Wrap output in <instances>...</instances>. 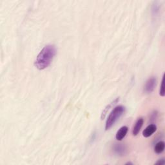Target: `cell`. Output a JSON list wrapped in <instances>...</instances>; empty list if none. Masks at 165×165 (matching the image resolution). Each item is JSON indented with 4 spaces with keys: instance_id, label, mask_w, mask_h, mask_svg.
Masks as SVG:
<instances>
[{
    "instance_id": "1",
    "label": "cell",
    "mask_w": 165,
    "mask_h": 165,
    "mask_svg": "<svg viewBox=\"0 0 165 165\" xmlns=\"http://www.w3.org/2000/svg\"><path fill=\"white\" fill-rule=\"evenodd\" d=\"M56 54V48L54 45H48L45 46L37 56L35 66L39 70H44L52 63Z\"/></svg>"
},
{
    "instance_id": "9",
    "label": "cell",
    "mask_w": 165,
    "mask_h": 165,
    "mask_svg": "<svg viewBox=\"0 0 165 165\" xmlns=\"http://www.w3.org/2000/svg\"><path fill=\"white\" fill-rule=\"evenodd\" d=\"M164 78H162V81H161V88L159 90V95L162 97L164 96Z\"/></svg>"
},
{
    "instance_id": "7",
    "label": "cell",
    "mask_w": 165,
    "mask_h": 165,
    "mask_svg": "<svg viewBox=\"0 0 165 165\" xmlns=\"http://www.w3.org/2000/svg\"><path fill=\"white\" fill-rule=\"evenodd\" d=\"M128 130V128L126 126H124L120 128V129L116 133V139L118 141H121L126 136Z\"/></svg>"
},
{
    "instance_id": "10",
    "label": "cell",
    "mask_w": 165,
    "mask_h": 165,
    "mask_svg": "<svg viewBox=\"0 0 165 165\" xmlns=\"http://www.w3.org/2000/svg\"><path fill=\"white\" fill-rule=\"evenodd\" d=\"M164 164H165V161L163 159H159L156 162V164H158V165H164Z\"/></svg>"
},
{
    "instance_id": "8",
    "label": "cell",
    "mask_w": 165,
    "mask_h": 165,
    "mask_svg": "<svg viewBox=\"0 0 165 165\" xmlns=\"http://www.w3.org/2000/svg\"><path fill=\"white\" fill-rule=\"evenodd\" d=\"M164 147H165L164 142V141H159L156 144V146H155L154 151L156 153L160 154L164 151Z\"/></svg>"
},
{
    "instance_id": "11",
    "label": "cell",
    "mask_w": 165,
    "mask_h": 165,
    "mask_svg": "<svg viewBox=\"0 0 165 165\" xmlns=\"http://www.w3.org/2000/svg\"><path fill=\"white\" fill-rule=\"evenodd\" d=\"M126 164H133L132 162H128L126 163Z\"/></svg>"
},
{
    "instance_id": "2",
    "label": "cell",
    "mask_w": 165,
    "mask_h": 165,
    "mask_svg": "<svg viewBox=\"0 0 165 165\" xmlns=\"http://www.w3.org/2000/svg\"><path fill=\"white\" fill-rule=\"evenodd\" d=\"M125 108L123 106H118L113 109V110L108 116L105 125V129L109 130L116 122L122 116V115L125 112Z\"/></svg>"
},
{
    "instance_id": "3",
    "label": "cell",
    "mask_w": 165,
    "mask_h": 165,
    "mask_svg": "<svg viewBox=\"0 0 165 165\" xmlns=\"http://www.w3.org/2000/svg\"><path fill=\"white\" fill-rule=\"evenodd\" d=\"M157 79L155 77H152L149 78L147 81L144 87V91L147 94H150L152 92L156 86Z\"/></svg>"
},
{
    "instance_id": "4",
    "label": "cell",
    "mask_w": 165,
    "mask_h": 165,
    "mask_svg": "<svg viewBox=\"0 0 165 165\" xmlns=\"http://www.w3.org/2000/svg\"><path fill=\"white\" fill-rule=\"evenodd\" d=\"M113 150L114 153L119 156H122L126 153V147L122 144H116L113 147Z\"/></svg>"
},
{
    "instance_id": "5",
    "label": "cell",
    "mask_w": 165,
    "mask_h": 165,
    "mask_svg": "<svg viewBox=\"0 0 165 165\" xmlns=\"http://www.w3.org/2000/svg\"><path fill=\"white\" fill-rule=\"evenodd\" d=\"M157 127L154 124H152V125H148L145 129H144L142 132V136L144 138H148L151 136L152 134L156 131Z\"/></svg>"
},
{
    "instance_id": "6",
    "label": "cell",
    "mask_w": 165,
    "mask_h": 165,
    "mask_svg": "<svg viewBox=\"0 0 165 165\" xmlns=\"http://www.w3.org/2000/svg\"><path fill=\"white\" fill-rule=\"evenodd\" d=\"M143 122H144V120L142 118H139L137 120V121L135 123V125H134L132 130V133L133 136H137L139 133L140 130L142 127Z\"/></svg>"
}]
</instances>
